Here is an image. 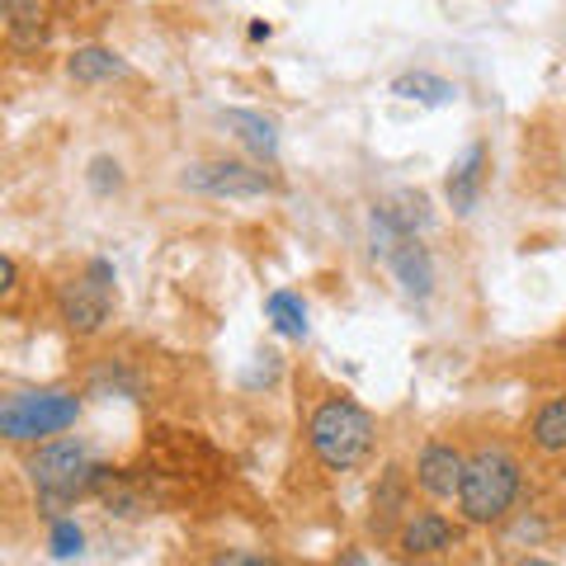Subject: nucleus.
<instances>
[{"label":"nucleus","mask_w":566,"mask_h":566,"mask_svg":"<svg viewBox=\"0 0 566 566\" xmlns=\"http://www.w3.org/2000/svg\"><path fill=\"white\" fill-rule=\"evenodd\" d=\"M520 491H524V468L515 453L476 449L463 468V486H458V515L476 528L505 524L520 505Z\"/></svg>","instance_id":"1"},{"label":"nucleus","mask_w":566,"mask_h":566,"mask_svg":"<svg viewBox=\"0 0 566 566\" xmlns=\"http://www.w3.org/2000/svg\"><path fill=\"white\" fill-rule=\"evenodd\" d=\"M378 424L349 397H326L307 420V449L326 472H354L374 453Z\"/></svg>","instance_id":"2"},{"label":"nucleus","mask_w":566,"mask_h":566,"mask_svg":"<svg viewBox=\"0 0 566 566\" xmlns=\"http://www.w3.org/2000/svg\"><path fill=\"white\" fill-rule=\"evenodd\" d=\"M24 472H29V482H33V491H39V501H43V515L62 520L85 491H95L99 463H95V453L85 449L81 439H52V444H43L39 453H29Z\"/></svg>","instance_id":"3"},{"label":"nucleus","mask_w":566,"mask_h":566,"mask_svg":"<svg viewBox=\"0 0 566 566\" xmlns=\"http://www.w3.org/2000/svg\"><path fill=\"white\" fill-rule=\"evenodd\" d=\"M81 420V397L71 392H14L0 406V434L10 444H39Z\"/></svg>","instance_id":"4"},{"label":"nucleus","mask_w":566,"mask_h":566,"mask_svg":"<svg viewBox=\"0 0 566 566\" xmlns=\"http://www.w3.org/2000/svg\"><path fill=\"white\" fill-rule=\"evenodd\" d=\"M109 307H114V264L109 260H91L85 274H76L57 289V316L71 335H95L109 322Z\"/></svg>","instance_id":"5"},{"label":"nucleus","mask_w":566,"mask_h":566,"mask_svg":"<svg viewBox=\"0 0 566 566\" xmlns=\"http://www.w3.org/2000/svg\"><path fill=\"white\" fill-rule=\"evenodd\" d=\"M180 185L193 193H208V199H264V193H274L270 175L245 161H193L185 166Z\"/></svg>","instance_id":"6"},{"label":"nucleus","mask_w":566,"mask_h":566,"mask_svg":"<svg viewBox=\"0 0 566 566\" xmlns=\"http://www.w3.org/2000/svg\"><path fill=\"white\" fill-rule=\"evenodd\" d=\"M430 222H434V212H430V199H424L420 189L387 193V199L374 203V255H382L387 245L401 241V237H420Z\"/></svg>","instance_id":"7"},{"label":"nucleus","mask_w":566,"mask_h":566,"mask_svg":"<svg viewBox=\"0 0 566 566\" xmlns=\"http://www.w3.org/2000/svg\"><path fill=\"white\" fill-rule=\"evenodd\" d=\"M463 468L468 458L458 453L444 439H430L416 458V486L430 495V501H458V486H463Z\"/></svg>","instance_id":"8"},{"label":"nucleus","mask_w":566,"mask_h":566,"mask_svg":"<svg viewBox=\"0 0 566 566\" xmlns=\"http://www.w3.org/2000/svg\"><path fill=\"white\" fill-rule=\"evenodd\" d=\"M458 547V528L439 515V510H420V515H411L401 524V534H397V553L401 557H444Z\"/></svg>","instance_id":"9"},{"label":"nucleus","mask_w":566,"mask_h":566,"mask_svg":"<svg viewBox=\"0 0 566 566\" xmlns=\"http://www.w3.org/2000/svg\"><path fill=\"white\" fill-rule=\"evenodd\" d=\"M486 180H491V151H486V142H472V147L453 161L449 180H444V193H449L453 212H463V218H468V212L482 203Z\"/></svg>","instance_id":"10"},{"label":"nucleus","mask_w":566,"mask_h":566,"mask_svg":"<svg viewBox=\"0 0 566 566\" xmlns=\"http://www.w3.org/2000/svg\"><path fill=\"white\" fill-rule=\"evenodd\" d=\"M382 260L392 264V274L401 279V289L411 293V297H430V289H434V260H430V251L420 245V237L392 241V245L382 251Z\"/></svg>","instance_id":"11"},{"label":"nucleus","mask_w":566,"mask_h":566,"mask_svg":"<svg viewBox=\"0 0 566 566\" xmlns=\"http://www.w3.org/2000/svg\"><path fill=\"white\" fill-rule=\"evenodd\" d=\"M222 128L232 133L251 156H260V161H274V156H279V133H274V123L264 118V114H251V109H222Z\"/></svg>","instance_id":"12"},{"label":"nucleus","mask_w":566,"mask_h":566,"mask_svg":"<svg viewBox=\"0 0 566 566\" xmlns=\"http://www.w3.org/2000/svg\"><path fill=\"white\" fill-rule=\"evenodd\" d=\"M66 76L76 81V85H104V81H118V76H128V62L118 57L114 48H76L66 57Z\"/></svg>","instance_id":"13"},{"label":"nucleus","mask_w":566,"mask_h":566,"mask_svg":"<svg viewBox=\"0 0 566 566\" xmlns=\"http://www.w3.org/2000/svg\"><path fill=\"white\" fill-rule=\"evenodd\" d=\"M6 20H10V48L33 52L48 43V20H43V0H6Z\"/></svg>","instance_id":"14"},{"label":"nucleus","mask_w":566,"mask_h":566,"mask_svg":"<svg viewBox=\"0 0 566 566\" xmlns=\"http://www.w3.org/2000/svg\"><path fill=\"white\" fill-rule=\"evenodd\" d=\"M528 444H534L538 453H547V458L566 453V392L543 401L534 411V420H528Z\"/></svg>","instance_id":"15"},{"label":"nucleus","mask_w":566,"mask_h":566,"mask_svg":"<svg viewBox=\"0 0 566 566\" xmlns=\"http://www.w3.org/2000/svg\"><path fill=\"white\" fill-rule=\"evenodd\" d=\"M392 95L439 109V104H453L458 99V85H449L444 76H434V71H406V76L392 81Z\"/></svg>","instance_id":"16"},{"label":"nucleus","mask_w":566,"mask_h":566,"mask_svg":"<svg viewBox=\"0 0 566 566\" xmlns=\"http://www.w3.org/2000/svg\"><path fill=\"white\" fill-rule=\"evenodd\" d=\"M264 316H270V326L279 335H289V340H307V307H303V297L289 293V289H279L264 297Z\"/></svg>","instance_id":"17"},{"label":"nucleus","mask_w":566,"mask_h":566,"mask_svg":"<svg viewBox=\"0 0 566 566\" xmlns=\"http://www.w3.org/2000/svg\"><path fill=\"white\" fill-rule=\"evenodd\" d=\"M401 510H406V472L401 468H387L378 491H374V524L401 520Z\"/></svg>","instance_id":"18"},{"label":"nucleus","mask_w":566,"mask_h":566,"mask_svg":"<svg viewBox=\"0 0 566 566\" xmlns=\"http://www.w3.org/2000/svg\"><path fill=\"white\" fill-rule=\"evenodd\" d=\"M81 543H85V534H81V528L71 524L66 515H62V520H52V534H48L52 557H81Z\"/></svg>","instance_id":"19"},{"label":"nucleus","mask_w":566,"mask_h":566,"mask_svg":"<svg viewBox=\"0 0 566 566\" xmlns=\"http://www.w3.org/2000/svg\"><path fill=\"white\" fill-rule=\"evenodd\" d=\"M85 180H91L95 193H114V189H123V166L109 161V156H95V161H91V175H85Z\"/></svg>","instance_id":"20"}]
</instances>
